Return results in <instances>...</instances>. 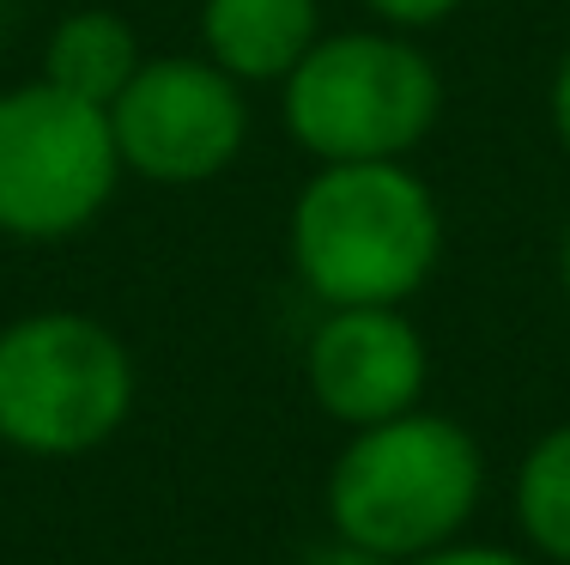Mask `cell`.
I'll return each instance as SVG.
<instances>
[{
	"label": "cell",
	"instance_id": "1",
	"mask_svg": "<svg viewBox=\"0 0 570 565\" xmlns=\"http://www.w3.org/2000/svg\"><path fill=\"white\" fill-rule=\"evenodd\" d=\"M285 255L322 311L413 304L443 267V201L413 158L316 165L285 213Z\"/></svg>",
	"mask_w": 570,
	"mask_h": 565
},
{
	"label": "cell",
	"instance_id": "2",
	"mask_svg": "<svg viewBox=\"0 0 570 565\" xmlns=\"http://www.w3.org/2000/svg\"><path fill=\"white\" fill-rule=\"evenodd\" d=\"M485 499V450L455 413L413 408L346 432L322 480V510L341 542L401 565L468 535Z\"/></svg>",
	"mask_w": 570,
	"mask_h": 565
},
{
	"label": "cell",
	"instance_id": "3",
	"mask_svg": "<svg viewBox=\"0 0 570 565\" xmlns=\"http://www.w3.org/2000/svg\"><path fill=\"white\" fill-rule=\"evenodd\" d=\"M443 67L389 25L322 31L316 49L279 79L285 134L316 165L413 158L443 123Z\"/></svg>",
	"mask_w": 570,
	"mask_h": 565
},
{
	"label": "cell",
	"instance_id": "4",
	"mask_svg": "<svg viewBox=\"0 0 570 565\" xmlns=\"http://www.w3.org/2000/svg\"><path fill=\"white\" fill-rule=\"evenodd\" d=\"M140 401V366L110 322L24 311L0 322V444L37 462L104 450Z\"/></svg>",
	"mask_w": 570,
	"mask_h": 565
},
{
	"label": "cell",
	"instance_id": "5",
	"mask_svg": "<svg viewBox=\"0 0 570 565\" xmlns=\"http://www.w3.org/2000/svg\"><path fill=\"white\" fill-rule=\"evenodd\" d=\"M110 110L67 98L49 79L0 91V237L7 244H67L121 188Z\"/></svg>",
	"mask_w": 570,
	"mask_h": 565
},
{
	"label": "cell",
	"instance_id": "6",
	"mask_svg": "<svg viewBox=\"0 0 570 565\" xmlns=\"http://www.w3.org/2000/svg\"><path fill=\"white\" fill-rule=\"evenodd\" d=\"M121 171L153 188H200L249 146V86L207 56H146L110 104Z\"/></svg>",
	"mask_w": 570,
	"mask_h": 565
},
{
	"label": "cell",
	"instance_id": "7",
	"mask_svg": "<svg viewBox=\"0 0 570 565\" xmlns=\"http://www.w3.org/2000/svg\"><path fill=\"white\" fill-rule=\"evenodd\" d=\"M304 389L334 426L364 432L425 408L431 347L406 304H334L304 341Z\"/></svg>",
	"mask_w": 570,
	"mask_h": 565
},
{
	"label": "cell",
	"instance_id": "8",
	"mask_svg": "<svg viewBox=\"0 0 570 565\" xmlns=\"http://www.w3.org/2000/svg\"><path fill=\"white\" fill-rule=\"evenodd\" d=\"M322 37V0H200V56L237 86H279Z\"/></svg>",
	"mask_w": 570,
	"mask_h": 565
},
{
	"label": "cell",
	"instance_id": "9",
	"mask_svg": "<svg viewBox=\"0 0 570 565\" xmlns=\"http://www.w3.org/2000/svg\"><path fill=\"white\" fill-rule=\"evenodd\" d=\"M140 61H146V43L116 7H73L49 25L37 79H49L67 98H86L98 110H110L121 98V86L140 74Z\"/></svg>",
	"mask_w": 570,
	"mask_h": 565
},
{
	"label": "cell",
	"instance_id": "10",
	"mask_svg": "<svg viewBox=\"0 0 570 565\" xmlns=\"http://www.w3.org/2000/svg\"><path fill=\"white\" fill-rule=\"evenodd\" d=\"M510 517L540 565H570V420L547 426L510 475Z\"/></svg>",
	"mask_w": 570,
	"mask_h": 565
},
{
	"label": "cell",
	"instance_id": "11",
	"mask_svg": "<svg viewBox=\"0 0 570 565\" xmlns=\"http://www.w3.org/2000/svg\"><path fill=\"white\" fill-rule=\"evenodd\" d=\"M364 12H371V25H389V31H438V25H450L468 0H358Z\"/></svg>",
	"mask_w": 570,
	"mask_h": 565
},
{
	"label": "cell",
	"instance_id": "12",
	"mask_svg": "<svg viewBox=\"0 0 570 565\" xmlns=\"http://www.w3.org/2000/svg\"><path fill=\"white\" fill-rule=\"evenodd\" d=\"M401 565H540L528 547H504V542H468V535H455V542L431 547V554L419 559H401Z\"/></svg>",
	"mask_w": 570,
	"mask_h": 565
},
{
	"label": "cell",
	"instance_id": "13",
	"mask_svg": "<svg viewBox=\"0 0 570 565\" xmlns=\"http://www.w3.org/2000/svg\"><path fill=\"white\" fill-rule=\"evenodd\" d=\"M547 123H552V140H559V153L570 158V49L559 56V67H552V86H547Z\"/></svg>",
	"mask_w": 570,
	"mask_h": 565
},
{
	"label": "cell",
	"instance_id": "14",
	"mask_svg": "<svg viewBox=\"0 0 570 565\" xmlns=\"http://www.w3.org/2000/svg\"><path fill=\"white\" fill-rule=\"evenodd\" d=\"M304 565H389V559L364 554V547H352V542H341V535L328 529V542H322V547H309Z\"/></svg>",
	"mask_w": 570,
	"mask_h": 565
},
{
	"label": "cell",
	"instance_id": "15",
	"mask_svg": "<svg viewBox=\"0 0 570 565\" xmlns=\"http://www.w3.org/2000/svg\"><path fill=\"white\" fill-rule=\"evenodd\" d=\"M559 299H564V311H570V220H564V232H559Z\"/></svg>",
	"mask_w": 570,
	"mask_h": 565
},
{
	"label": "cell",
	"instance_id": "16",
	"mask_svg": "<svg viewBox=\"0 0 570 565\" xmlns=\"http://www.w3.org/2000/svg\"><path fill=\"white\" fill-rule=\"evenodd\" d=\"M564 7H570V0H564Z\"/></svg>",
	"mask_w": 570,
	"mask_h": 565
}]
</instances>
